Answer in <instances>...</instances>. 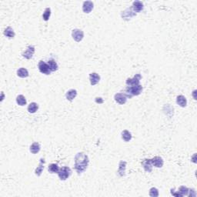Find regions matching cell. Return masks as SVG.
I'll return each instance as SVG.
<instances>
[{"instance_id": "1", "label": "cell", "mask_w": 197, "mask_h": 197, "mask_svg": "<svg viewBox=\"0 0 197 197\" xmlns=\"http://www.w3.org/2000/svg\"><path fill=\"white\" fill-rule=\"evenodd\" d=\"M89 159L84 152H78L75 156V169L78 174L84 172L88 167Z\"/></svg>"}, {"instance_id": "2", "label": "cell", "mask_w": 197, "mask_h": 197, "mask_svg": "<svg viewBox=\"0 0 197 197\" xmlns=\"http://www.w3.org/2000/svg\"><path fill=\"white\" fill-rule=\"evenodd\" d=\"M142 91V86L139 84L135 86H128L126 89V96L127 98H131L133 96H139Z\"/></svg>"}, {"instance_id": "3", "label": "cell", "mask_w": 197, "mask_h": 197, "mask_svg": "<svg viewBox=\"0 0 197 197\" xmlns=\"http://www.w3.org/2000/svg\"><path fill=\"white\" fill-rule=\"evenodd\" d=\"M72 174V170L68 166H64L62 167L59 171L58 172L59 178L61 180H66L68 179L69 177L70 176V175Z\"/></svg>"}, {"instance_id": "4", "label": "cell", "mask_w": 197, "mask_h": 197, "mask_svg": "<svg viewBox=\"0 0 197 197\" xmlns=\"http://www.w3.org/2000/svg\"><path fill=\"white\" fill-rule=\"evenodd\" d=\"M38 67L39 70L41 73L45 74V75H50L51 73H52V71L50 70L48 63H45L44 61H40L39 63Z\"/></svg>"}, {"instance_id": "5", "label": "cell", "mask_w": 197, "mask_h": 197, "mask_svg": "<svg viewBox=\"0 0 197 197\" xmlns=\"http://www.w3.org/2000/svg\"><path fill=\"white\" fill-rule=\"evenodd\" d=\"M72 36H73V39L76 41V42L79 43V42L83 40V39L84 33L81 29H73V32H72Z\"/></svg>"}, {"instance_id": "6", "label": "cell", "mask_w": 197, "mask_h": 197, "mask_svg": "<svg viewBox=\"0 0 197 197\" xmlns=\"http://www.w3.org/2000/svg\"><path fill=\"white\" fill-rule=\"evenodd\" d=\"M141 76L140 74H136L132 79H127L126 85L128 86H135L137 85H139L140 83V79H141Z\"/></svg>"}, {"instance_id": "7", "label": "cell", "mask_w": 197, "mask_h": 197, "mask_svg": "<svg viewBox=\"0 0 197 197\" xmlns=\"http://www.w3.org/2000/svg\"><path fill=\"white\" fill-rule=\"evenodd\" d=\"M34 53H35V47L33 46H29L27 47V49L23 53V56L27 59H30L33 58Z\"/></svg>"}, {"instance_id": "8", "label": "cell", "mask_w": 197, "mask_h": 197, "mask_svg": "<svg viewBox=\"0 0 197 197\" xmlns=\"http://www.w3.org/2000/svg\"><path fill=\"white\" fill-rule=\"evenodd\" d=\"M115 101L117 103L120 104V105H123L126 102L127 100V96H126V94L123 93H116L114 96Z\"/></svg>"}, {"instance_id": "9", "label": "cell", "mask_w": 197, "mask_h": 197, "mask_svg": "<svg viewBox=\"0 0 197 197\" xmlns=\"http://www.w3.org/2000/svg\"><path fill=\"white\" fill-rule=\"evenodd\" d=\"M142 166L146 172H151L152 170V164L151 159H146L142 162Z\"/></svg>"}, {"instance_id": "10", "label": "cell", "mask_w": 197, "mask_h": 197, "mask_svg": "<svg viewBox=\"0 0 197 197\" xmlns=\"http://www.w3.org/2000/svg\"><path fill=\"white\" fill-rule=\"evenodd\" d=\"M151 162L152 166H154L156 168H161L163 166V159L160 156H155L154 158H152L151 159Z\"/></svg>"}, {"instance_id": "11", "label": "cell", "mask_w": 197, "mask_h": 197, "mask_svg": "<svg viewBox=\"0 0 197 197\" xmlns=\"http://www.w3.org/2000/svg\"><path fill=\"white\" fill-rule=\"evenodd\" d=\"M93 3L91 1H86L83 5V10L85 13H89L93 9Z\"/></svg>"}, {"instance_id": "12", "label": "cell", "mask_w": 197, "mask_h": 197, "mask_svg": "<svg viewBox=\"0 0 197 197\" xmlns=\"http://www.w3.org/2000/svg\"><path fill=\"white\" fill-rule=\"evenodd\" d=\"M132 9H133L134 12L136 13H140L143 9V3L140 1H135L132 3Z\"/></svg>"}, {"instance_id": "13", "label": "cell", "mask_w": 197, "mask_h": 197, "mask_svg": "<svg viewBox=\"0 0 197 197\" xmlns=\"http://www.w3.org/2000/svg\"><path fill=\"white\" fill-rule=\"evenodd\" d=\"M89 80H90V83L92 86H95L100 80V76L96 73H92L89 74Z\"/></svg>"}, {"instance_id": "14", "label": "cell", "mask_w": 197, "mask_h": 197, "mask_svg": "<svg viewBox=\"0 0 197 197\" xmlns=\"http://www.w3.org/2000/svg\"><path fill=\"white\" fill-rule=\"evenodd\" d=\"M77 96V91L76 89H69L66 94V98L69 101H73Z\"/></svg>"}, {"instance_id": "15", "label": "cell", "mask_w": 197, "mask_h": 197, "mask_svg": "<svg viewBox=\"0 0 197 197\" xmlns=\"http://www.w3.org/2000/svg\"><path fill=\"white\" fill-rule=\"evenodd\" d=\"M176 103L181 107H186L187 105V100L186 97L182 95L178 96L176 98Z\"/></svg>"}, {"instance_id": "16", "label": "cell", "mask_w": 197, "mask_h": 197, "mask_svg": "<svg viewBox=\"0 0 197 197\" xmlns=\"http://www.w3.org/2000/svg\"><path fill=\"white\" fill-rule=\"evenodd\" d=\"M126 166V162H125V161H121V162H119L118 173H119V175L120 176H125Z\"/></svg>"}, {"instance_id": "17", "label": "cell", "mask_w": 197, "mask_h": 197, "mask_svg": "<svg viewBox=\"0 0 197 197\" xmlns=\"http://www.w3.org/2000/svg\"><path fill=\"white\" fill-rule=\"evenodd\" d=\"M4 35L9 39H13L15 37V34L13 29L11 28L10 26H9V27H7V28L5 29V31H4Z\"/></svg>"}, {"instance_id": "18", "label": "cell", "mask_w": 197, "mask_h": 197, "mask_svg": "<svg viewBox=\"0 0 197 197\" xmlns=\"http://www.w3.org/2000/svg\"><path fill=\"white\" fill-rule=\"evenodd\" d=\"M41 149L40 144L39 142H33V144L30 146V152L33 154H36L38 153Z\"/></svg>"}, {"instance_id": "19", "label": "cell", "mask_w": 197, "mask_h": 197, "mask_svg": "<svg viewBox=\"0 0 197 197\" xmlns=\"http://www.w3.org/2000/svg\"><path fill=\"white\" fill-rule=\"evenodd\" d=\"M48 65L52 72H56V71L58 70V64H57V63H56V61L54 60V59H49V60L48 61Z\"/></svg>"}, {"instance_id": "20", "label": "cell", "mask_w": 197, "mask_h": 197, "mask_svg": "<svg viewBox=\"0 0 197 197\" xmlns=\"http://www.w3.org/2000/svg\"><path fill=\"white\" fill-rule=\"evenodd\" d=\"M44 163H45V160H44L43 159H41L40 163H39V166L35 169V173L36 176H41V174H42V172H43V169H44V166H43Z\"/></svg>"}, {"instance_id": "21", "label": "cell", "mask_w": 197, "mask_h": 197, "mask_svg": "<svg viewBox=\"0 0 197 197\" xmlns=\"http://www.w3.org/2000/svg\"><path fill=\"white\" fill-rule=\"evenodd\" d=\"M17 76L20 78H26L29 76L28 70L25 68H20L17 70Z\"/></svg>"}, {"instance_id": "22", "label": "cell", "mask_w": 197, "mask_h": 197, "mask_svg": "<svg viewBox=\"0 0 197 197\" xmlns=\"http://www.w3.org/2000/svg\"><path fill=\"white\" fill-rule=\"evenodd\" d=\"M59 169H59L58 164H56V163H52L48 167L49 172L50 173H58Z\"/></svg>"}, {"instance_id": "23", "label": "cell", "mask_w": 197, "mask_h": 197, "mask_svg": "<svg viewBox=\"0 0 197 197\" xmlns=\"http://www.w3.org/2000/svg\"><path fill=\"white\" fill-rule=\"evenodd\" d=\"M122 139L126 142L130 141L132 139V134L128 130H123L122 132Z\"/></svg>"}, {"instance_id": "24", "label": "cell", "mask_w": 197, "mask_h": 197, "mask_svg": "<svg viewBox=\"0 0 197 197\" xmlns=\"http://www.w3.org/2000/svg\"><path fill=\"white\" fill-rule=\"evenodd\" d=\"M39 109L38 104L35 102H31L28 106V111L30 113H35V112L37 111Z\"/></svg>"}, {"instance_id": "25", "label": "cell", "mask_w": 197, "mask_h": 197, "mask_svg": "<svg viewBox=\"0 0 197 197\" xmlns=\"http://www.w3.org/2000/svg\"><path fill=\"white\" fill-rule=\"evenodd\" d=\"M16 102L19 106H25L26 104V98H25V96H23V95H19V96L16 97Z\"/></svg>"}, {"instance_id": "26", "label": "cell", "mask_w": 197, "mask_h": 197, "mask_svg": "<svg viewBox=\"0 0 197 197\" xmlns=\"http://www.w3.org/2000/svg\"><path fill=\"white\" fill-rule=\"evenodd\" d=\"M51 15V9L50 8H46L43 15V19L44 21H48Z\"/></svg>"}, {"instance_id": "27", "label": "cell", "mask_w": 197, "mask_h": 197, "mask_svg": "<svg viewBox=\"0 0 197 197\" xmlns=\"http://www.w3.org/2000/svg\"><path fill=\"white\" fill-rule=\"evenodd\" d=\"M149 196L152 197H157L159 196V190L156 188L152 187L149 190Z\"/></svg>"}, {"instance_id": "28", "label": "cell", "mask_w": 197, "mask_h": 197, "mask_svg": "<svg viewBox=\"0 0 197 197\" xmlns=\"http://www.w3.org/2000/svg\"><path fill=\"white\" fill-rule=\"evenodd\" d=\"M178 192H180L182 196H187V195H188V192H189V189L186 186H180Z\"/></svg>"}, {"instance_id": "29", "label": "cell", "mask_w": 197, "mask_h": 197, "mask_svg": "<svg viewBox=\"0 0 197 197\" xmlns=\"http://www.w3.org/2000/svg\"><path fill=\"white\" fill-rule=\"evenodd\" d=\"M96 102H97V103L101 104V103H102V102H103V100H102V98H100V97H99V98H98V97H97V98H96Z\"/></svg>"}, {"instance_id": "30", "label": "cell", "mask_w": 197, "mask_h": 197, "mask_svg": "<svg viewBox=\"0 0 197 197\" xmlns=\"http://www.w3.org/2000/svg\"><path fill=\"white\" fill-rule=\"evenodd\" d=\"M3 97H4V94H3V93H2V99H1L2 101L3 100Z\"/></svg>"}]
</instances>
